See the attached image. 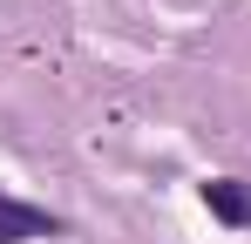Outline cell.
Returning a JSON list of instances; mask_svg holds the SVG:
<instances>
[{
    "mask_svg": "<svg viewBox=\"0 0 251 244\" xmlns=\"http://www.w3.org/2000/svg\"><path fill=\"white\" fill-rule=\"evenodd\" d=\"M34 238H61V217L14 197V190H0V244H34Z\"/></svg>",
    "mask_w": 251,
    "mask_h": 244,
    "instance_id": "obj_1",
    "label": "cell"
},
{
    "mask_svg": "<svg viewBox=\"0 0 251 244\" xmlns=\"http://www.w3.org/2000/svg\"><path fill=\"white\" fill-rule=\"evenodd\" d=\"M204 210L217 217V224H231V231H251V183L210 176V183H204Z\"/></svg>",
    "mask_w": 251,
    "mask_h": 244,
    "instance_id": "obj_2",
    "label": "cell"
}]
</instances>
